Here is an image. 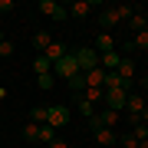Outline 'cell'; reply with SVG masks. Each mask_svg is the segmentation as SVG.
Listing matches in <instances>:
<instances>
[{"mask_svg": "<svg viewBox=\"0 0 148 148\" xmlns=\"http://www.w3.org/2000/svg\"><path fill=\"white\" fill-rule=\"evenodd\" d=\"M132 7L128 3H115V7H106V10L99 13V27H102V33L106 30H112V27H119L122 20H132Z\"/></svg>", "mask_w": 148, "mask_h": 148, "instance_id": "obj_1", "label": "cell"}, {"mask_svg": "<svg viewBox=\"0 0 148 148\" xmlns=\"http://www.w3.org/2000/svg\"><path fill=\"white\" fill-rule=\"evenodd\" d=\"M145 109H148L145 92H128V99H125V112H128V122H132V125H138V119H142Z\"/></svg>", "mask_w": 148, "mask_h": 148, "instance_id": "obj_2", "label": "cell"}, {"mask_svg": "<svg viewBox=\"0 0 148 148\" xmlns=\"http://www.w3.org/2000/svg\"><path fill=\"white\" fill-rule=\"evenodd\" d=\"M53 76H59V79H73V76H79V66H76V56L73 53H66L59 63H53Z\"/></svg>", "mask_w": 148, "mask_h": 148, "instance_id": "obj_3", "label": "cell"}, {"mask_svg": "<svg viewBox=\"0 0 148 148\" xmlns=\"http://www.w3.org/2000/svg\"><path fill=\"white\" fill-rule=\"evenodd\" d=\"M73 56H76V66H79V73H89V69L99 66V53H95V49H89V46H79Z\"/></svg>", "mask_w": 148, "mask_h": 148, "instance_id": "obj_4", "label": "cell"}, {"mask_svg": "<svg viewBox=\"0 0 148 148\" xmlns=\"http://www.w3.org/2000/svg\"><path fill=\"white\" fill-rule=\"evenodd\" d=\"M119 119H122V112H115V109H102L99 115L89 119V125H92V128H115Z\"/></svg>", "mask_w": 148, "mask_h": 148, "instance_id": "obj_5", "label": "cell"}, {"mask_svg": "<svg viewBox=\"0 0 148 148\" xmlns=\"http://www.w3.org/2000/svg\"><path fill=\"white\" fill-rule=\"evenodd\" d=\"M69 122V109L66 106H46V125L49 128H63Z\"/></svg>", "mask_w": 148, "mask_h": 148, "instance_id": "obj_6", "label": "cell"}, {"mask_svg": "<svg viewBox=\"0 0 148 148\" xmlns=\"http://www.w3.org/2000/svg\"><path fill=\"white\" fill-rule=\"evenodd\" d=\"M36 10H40L43 16H53V20H66V16H69V10H66L63 3H56V0H40Z\"/></svg>", "mask_w": 148, "mask_h": 148, "instance_id": "obj_7", "label": "cell"}, {"mask_svg": "<svg viewBox=\"0 0 148 148\" xmlns=\"http://www.w3.org/2000/svg\"><path fill=\"white\" fill-rule=\"evenodd\" d=\"M125 99H128V86H122V89H109V92H106V102H102V106H106V109L122 112V109H125Z\"/></svg>", "mask_w": 148, "mask_h": 148, "instance_id": "obj_8", "label": "cell"}, {"mask_svg": "<svg viewBox=\"0 0 148 148\" xmlns=\"http://www.w3.org/2000/svg\"><path fill=\"white\" fill-rule=\"evenodd\" d=\"M95 7H99V3H95V0H76V3L69 7V13H73L76 20H82V16H89V13L95 10Z\"/></svg>", "mask_w": 148, "mask_h": 148, "instance_id": "obj_9", "label": "cell"}, {"mask_svg": "<svg viewBox=\"0 0 148 148\" xmlns=\"http://www.w3.org/2000/svg\"><path fill=\"white\" fill-rule=\"evenodd\" d=\"M119 63H122V53H115V49H112V53H99V66L106 69V73H115Z\"/></svg>", "mask_w": 148, "mask_h": 148, "instance_id": "obj_10", "label": "cell"}, {"mask_svg": "<svg viewBox=\"0 0 148 148\" xmlns=\"http://www.w3.org/2000/svg\"><path fill=\"white\" fill-rule=\"evenodd\" d=\"M115 73H119V79L125 82V86H132V79H135V63L122 56V63H119V69H115Z\"/></svg>", "mask_w": 148, "mask_h": 148, "instance_id": "obj_11", "label": "cell"}, {"mask_svg": "<svg viewBox=\"0 0 148 148\" xmlns=\"http://www.w3.org/2000/svg\"><path fill=\"white\" fill-rule=\"evenodd\" d=\"M82 79H86V86H92V89H102V82H106V69L95 66V69H89V73H82Z\"/></svg>", "mask_w": 148, "mask_h": 148, "instance_id": "obj_12", "label": "cell"}, {"mask_svg": "<svg viewBox=\"0 0 148 148\" xmlns=\"http://www.w3.org/2000/svg\"><path fill=\"white\" fill-rule=\"evenodd\" d=\"M92 132H95V142L106 145V148L119 142V132H115V128H92Z\"/></svg>", "mask_w": 148, "mask_h": 148, "instance_id": "obj_13", "label": "cell"}, {"mask_svg": "<svg viewBox=\"0 0 148 148\" xmlns=\"http://www.w3.org/2000/svg\"><path fill=\"white\" fill-rule=\"evenodd\" d=\"M43 56H46L49 63H59V59L66 56V46H63V43H56V40H53V43H49L46 49H43Z\"/></svg>", "mask_w": 148, "mask_h": 148, "instance_id": "obj_14", "label": "cell"}, {"mask_svg": "<svg viewBox=\"0 0 148 148\" xmlns=\"http://www.w3.org/2000/svg\"><path fill=\"white\" fill-rule=\"evenodd\" d=\"M79 99L92 102V106H102V102H106V89H92V86H86V92L79 95Z\"/></svg>", "mask_w": 148, "mask_h": 148, "instance_id": "obj_15", "label": "cell"}, {"mask_svg": "<svg viewBox=\"0 0 148 148\" xmlns=\"http://www.w3.org/2000/svg\"><path fill=\"white\" fill-rule=\"evenodd\" d=\"M33 73L36 76H46V73H53V63H49L43 53H36V59H33Z\"/></svg>", "mask_w": 148, "mask_h": 148, "instance_id": "obj_16", "label": "cell"}, {"mask_svg": "<svg viewBox=\"0 0 148 148\" xmlns=\"http://www.w3.org/2000/svg\"><path fill=\"white\" fill-rule=\"evenodd\" d=\"M128 27H132L135 33H145V30H148V16H145V13H132V20H128Z\"/></svg>", "mask_w": 148, "mask_h": 148, "instance_id": "obj_17", "label": "cell"}, {"mask_svg": "<svg viewBox=\"0 0 148 148\" xmlns=\"http://www.w3.org/2000/svg\"><path fill=\"white\" fill-rule=\"evenodd\" d=\"M95 49H99V53H112V49H115V43H112V36H109V33L95 36Z\"/></svg>", "mask_w": 148, "mask_h": 148, "instance_id": "obj_18", "label": "cell"}, {"mask_svg": "<svg viewBox=\"0 0 148 148\" xmlns=\"http://www.w3.org/2000/svg\"><path fill=\"white\" fill-rule=\"evenodd\" d=\"M33 43H36V49H40V53H43V49H46L49 43H53V36H49L46 30H36V33H33Z\"/></svg>", "mask_w": 148, "mask_h": 148, "instance_id": "obj_19", "label": "cell"}, {"mask_svg": "<svg viewBox=\"0 0 148 148\" xmlns=\"http://www.w3.org/2000/svg\"><path fill=\"white\" fill-rule=\"evenodd\" d=\"M128 49H148V30L145 33H135V36L128 40Z\"/></svg>", "mask_w": 148, "mask_h": 148, "instance_id": "obj_20", "label": "cell"}, {"mask_svg": "<svg viewBox=\"0 0 148 148\" xmlns=\"http://www.w3.org/2000/svg\"><path fill=\"white\" fill-rule=\"evenodd\" d=\"M36 142H46V145H53V142H56V128H49V125H40V135H36Z\"/></svg>", "mask_w": 148, "mask_h": 148, "instance_id": "obj_21", "label": "cell"}, {"mask_svg": "<svg viewBox=\"0 0 148 148\" xmlns=\"http://www.w3.org/2000/svg\"><path fill=\"white\" fill-rule=\"evenodd\" d=\"M69 89H73V95H76V99H79V95L86 92V79H82V73H79V76H73V79H69Z\"/></svg>", "mask_w": 148, "mask_h": 148, "instance_id": "obj_22", "label": "cell"}, {"mask_svg": "<svg viewBox=\"0 0 148 148\" xmlns=\"http://www.w3.org/2000/svg\"><path fill=\"white\" fill-rule=\"evenodd\" d=\"M122 86H125V82L119 79V73H106V82H102V89H106V92H109V89H122Z\"/></svg>", "mask_w": 148, "mask_h": 148, "instance_id": "obj_23", "label": "cell"}, {"mask_svg": "<svg viewBox=\"0 0 148 148\" xmlns=\"http://www.w3.org/2000/svg\"><path fill=\"white\" fill-rule=\"evenodd\" d=\"M36 135H40V125L36 122H27V125H23V138H27V142H36Z\"/></svg>", "mask_w": 148, "mask_h": 148, "instance_id": "obj_24", "label": "cell"}, {"mask_svg": "<svg viewBox=\"0 0 148 148\" xmlns=\"http://www.w3.org/2000/svg\"><path fill=\"white\" fill-rule=\"evenodd\" d=\"M30 122H36V125H46V106H36L30 112Z\"/></svg>", "mask_w": 148, "mask_h": 148, "instance_id": "obj_25", "label": "cell"}, {"mask_svg": "<svg viewBox=\"0 0 148 148\" xmlns=\"http://www.w3.org/2000/svg\"><path fill=\"white\" fill-rule=\"evenodd\" d=\"M128 135H132L135 142H145V138H148V125H142V122H138V125H132V132H128Z\"/></svg>", "mask_w": 148, "mask_h": 148, "instance_id": "obj_26", "label": "cell"}, {"mask_svg": "<svg viewBox=\"0 0 148 148\" xmlns=\"http://www.w3.org/2000/svg\"><path fill=\"white\" fill-rule=\"evenodd\" d=\"M76 102H79V112H82L86 119H92V115H95V106H92V102H86V99H76Z\"/></svg>", "mask_w": 148, "mask_h": 148, "instance_id": "obj_27", "label": "cell"}, {"mask_svg": "<svg viewBox=\"0 0 148 148\" xmlns=\"http://www.w3.org/2000/svg\"><path fill=\"white\" fill-rule=\"evenodd\" d=\"M36 82H40V89H53V73H46V76H36Z\"/></svg>", "mask_w": 148, "mask_h": 148, "instance_id": "obj_28", "label": "cell"}, {"mask_svg": "<svg viewBox=\"0 0 148 148\" xmlns=\"http://www.w3.org/2000/svg\"><path fill=\"white\" fill-rule=\"evenodd\" d=\"M13 49H16V46H13L10 40H3V43H0V56H3V59H7V56H13Z\"/></svg>", "mask_w": 148, "mask_h": 148, "instance_id": "obj_29", "label": "cell"}, {"mask_svg": "<svg viewBox=\"0 0 148 148\" xmlns=\"http://www.w3.org/2000/svg\"><path fill=\"white\" fill-rule=\"evenodd\" d=\"M119 142H122V145H125V148H138V142H135V138H132V135H119Z\"/></svg>", "mask_w": 148, "mask_h": 148, "instance_id": "obj_30", "label": "cell"}, {"mask_svg": "<svg viewBox=\"0 0 148 148\" xmlns=\"http://www.w3.org/2000/svg\"><path fill=\"white\" fill-rule=\"evenodd\" d=\"M13 7H16L13 0H0V13H7V10H13Z\"/></svg>", "mask_w": 148, "mask_h": 148, "instance_id": "obj_31", "label": "cell"}, {"mask_svg": "<svg viewBox=\"0 0 148 148\" xmlns=\"http://www.w3.org/2000/svg\"><path fill=\"white\" fill-rule=\"evenodd\" d=\"M49 148H69V142H63V138H56V142L49 145Z\"/></svg>", "mask_w": 148, "mask_h": 148, "instance_id": "obj_32", "label": "cell"}, {"mask_svg": "<svg viewBox=\"0 0 148 148\" xmlns=\"http://www.w3.org/2000/svg\"><path fill=\"white\" fill-rule=\"evenodd\" d=\"M138 122H142V125H148V109L142 112V119H138Z\"/></svg>", "mask_w": 148, "mask_h": 148, "instance_id": "obj_33", "label": "cell"}, {"mask_svg": "<svg viewBox=\"0 0 148 148\" xmlns=\"http://www.w3.org/2000/svg\"><path fill=\"white\" fill-rule=\"evenodd\" d=\"M7 99V89H3V86H0V102H3Z\"/></svg>", "mask_w": 148, "mask_h": 148, "instance_id": "obj_34", "label": "cell"}, {"mask_svg": "<svg viewBox=\"0 0 148 148\" xmlns=\"http://www.w3.org/2000/svg\"><path fill=\"white\" fill-rule=\"evenodd\" d=\"M142 86H145V89H148V76H145V79H142Z\"/></svg>", "mask_w": 148, "mask_h": 148, "instance_id": "obj_35", "label": "cell"}, {"mask_svg": "<svg viewBox=\"0 0 148 148\" xmlns=\"http://www.w3.org/2000/svg\"><path fill=\"white\" fill-rule=\"evenodd\" d=\"M3 40H7V36H3V30H0V43H3Z\"/></svg>", "mask_w": 148, "mask_h": 148, "instance_id": "obj_36", "label": "cell"}, {"mask_svg": "<svg viewBox=\"0 0 148 148\" xmlns=\"http://www.w3.org/2000/svg\"><path fill=\"white\" fill-rule=\"evenodd\" d=\"M145 142H148V138H145Z\"/></svg>", "mask_w": 148, "mask_h": 148, "instance_id": "obj_37", "label": "cell"}]
</instances>
